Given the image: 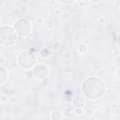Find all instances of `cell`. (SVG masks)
<instances>
[{"instance_id":"obj_1","label":"cell","mask_w":120,"mask_h":120,"mask_svg":"<svg viewBox=\"0 0 120 120\" xmlns=\"http://www.w3.org/2000/svg\"><path fill=\"white\" fill-rule=\"evenodd\" d=\"M82 92L88 98H99L105 93L104 82L97 77H89L82 83Z\"/></svg>"},{"instance_id":"obj_2","label":"cell","mask_w":120,"mask_h":120,"mask_svg":"<svg viewBox=\"0 0 120 120\" xmlns=\"http://www.w3.org/2000/svg\"><path fill=\"white\" fill-rule=\"evenodd\" d=\"M16 41L15 31L10 26H3L0 28V43L5 46H10Z\"/></svg>"},{"instance_id":"obj_3","label":"cell","mask_w":120,"mask_h":120,"mask_svg":"<svg viewBox=\"0 0 120 120\" xmlns=\"http://www.w3.org/2000/svg\"><path fill=\"white\" fill-rule=\"evenodd\" d=\"M19 64L21 67L23 68H31L35 62H36V57L31 52H23L19 55Z\"/></svg>"},{"instance_id":"obj_4","label":"cell","mask_w":120,"mask_h":120,"mask_svg":"<svg viewBox=\"0 0 120 120\" xmlns=\"http://www.w3.org/2000/svg\"><path fill=\"white\" fill-rule=\"evenodd\" d=\"M15 30L20 36H26L31 31V23L26 19H20L15 22Z\"/></svg>"},{"instance_id":"obj_5","label":"cell","mask_w":120,"mask_h":120,"mask_svg":"<svg viewBox=\"0 0 120 120\" xmlns=\"http://www.w3.org/2000/svg\"><path fill=\"white\" fill-rule=\"evenodd\" d=\"M34 72H35V75H36L37 78L41 79V78H44V77L47 76V74H48V68L44 65H38V66L36 67Z\"/></svg>"},{"instance_id":"obj_6","label":"cell","mask_w":120,"mask_h":120,"mask_svg":"<svg viewBox=\"0 0 120 120\" xmlns=\"http://www.w3.org/2000/svg\"><path fill=\"white\" fill-rule=\"evenodd\" d=\"M73 104L76 108H82L84 104V100L82 97H76L73 100Z\"/></svg>"},{"instance_id":"obj_7","label":"cell","mask_w":120,"mask_h":120,"mask_svg":"<svg viewBox=\"0 0 120 120\" xmlns=\"http://www.w3.org/2000/svg\"><path fill=\"white\" fill-rule=\"evenodd\" d=\"M6 79H7V71L2 67H0V84L4 83Z\"/></svg>"},{"instance_id":"obj_8","label":"cell","mask_w":120,"mask_h":120,"mask_svg":"<svg viewBox=\"0 0 120 120\" xmlns=\"http://www.w3.org/2000/svg\"><path fill=\"white\" fill-rule=\"evenodd\" d=\"M81 112H82V110H81V109H77V110H76V113H78V114H80Z\"/></svg>"}]
</instances>
